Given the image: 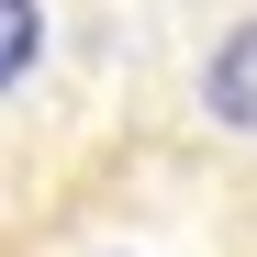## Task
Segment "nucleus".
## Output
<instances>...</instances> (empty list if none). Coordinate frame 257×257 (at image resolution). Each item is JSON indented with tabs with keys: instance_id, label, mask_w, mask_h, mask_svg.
<instances>
[{
	"instance_id": "1",
	"label": "nucleus",
	"mask_w": 257,
	"mask_h": 257,
	"mask_svg": "<svg viewBox=\"0 0 257 257\" xmlns=\"http://www.w3.org/2000/svg\"><path fill=\"white\" fill-rule=\"evenodd\" d=\"M190 101H201L212 135L257 146V12H224V23H212V45L190 67Z\"/></svg>"
},
{
	"instance_id": "2",
	"label": "nucleus",
	"mask_w": 257,
	"mask_h": 257,
	"mask_svg": "<svg viewBox=\"0 0 257 257\" xmlns=\"http://www.w3.org/2000/svg\"><path fill=\"white\" fill-rule=\"evenodd\" d=\"M56 23H67V12H12V0H0V101L56 56Z\"/></svg>"
}]
</instances>
